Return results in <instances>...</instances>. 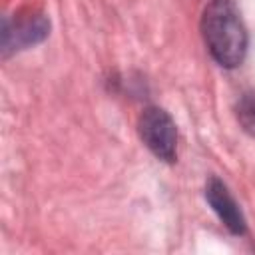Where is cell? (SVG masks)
Segmentation results:
<instances>
[{
	"label": "cell",
	"instance_id": "6da1fadb",
	"mask_svg": "<svg viewBox=\"0 0 255 255\" xmlns=\"http://www.w3.org/2000/svg\"><path fill=\"white\" fill-rule=\"evenodd\" d=\"M201 36L211 58L223 68H237L247 54V30L231 0H211L201 14Z\"/></svg>",
	"mask_w": 255,
	"mask_h": 255
},
{
	"label": "cell",
	"instance_id": "7a4b0ae2",
	"mask_svg": "<svg viewBox=\"0 0 255 255\" xmlns=\"http://www.w3.org/2000/svg\"><path fill=\"white\" fill-rule=\"evenodd\" d=\"M137 133L143 145L161 161H175L177 155V128L171 116L157 108L147 106L137 118Z\"/></svg>",
	"mask_w": 255,
	"mask_h": 255
},
{
	"label": "cell",
	"instance_id": "3957f363",
	"mask_svg": "<svg viewBox=\"0 0 255 255\" xmlns=\"http://www.w3.org/2000/svg\"><path fill=\"white\" fill-rule=\"evenodd\" d=\"M50 34V20L46 14L28 10L14 18H4L2 24V52L4 56L40 44Z\"/></svg>",
	"mask_w": 255,
	"mask_h": 255
},
{
	"label": "cell",
	"instance_id": "277c9868",
	"mask_svg": "<svg viewBox=\"0 0 255 255\" xmlns=\"http://www.w3.org/2000/svg\"><path fill=\"white\" fill-rule=\"evenodd\" d=\"M205 199L211 205V209L217 213L221 223L231 233L243 235L247 231V223H245V217H243L237 201L233 199V195L229 193L227 185L219 177H209L207 179V183H205Z\"/></svg>",
	"mask_w": 255,
	"mask_h": 255
},
{
	"label": "cell",
	"instance_id": "5b68a950",
	"mask_svg": "<svg viewBox=\"0 0 255 255\" xmlns=\"http://www.w3.org/2000/svg\"><path fill=\"white\" fill-rule=\"evenodd\" d=\"M235 116L239 126L255 137V92H245L235 104Z\"/></svg>",
	"mask_w": 255,
	"mask_h": 255
}]
</instances>
